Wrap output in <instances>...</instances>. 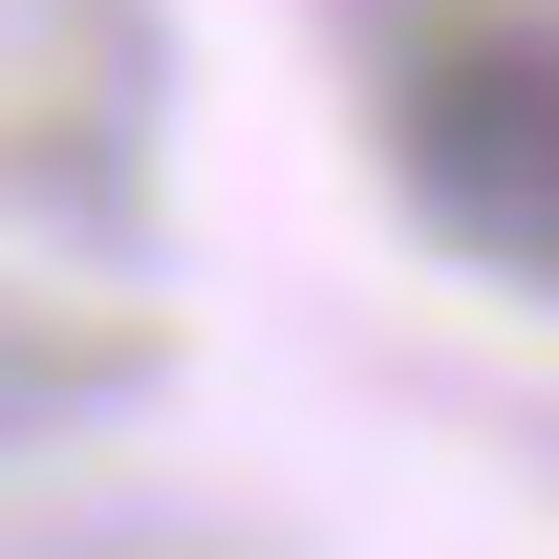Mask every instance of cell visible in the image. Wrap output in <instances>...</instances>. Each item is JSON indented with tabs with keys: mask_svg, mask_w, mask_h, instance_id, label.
I'll use <instances>...</instances> for the list:
<instances>
[{
	"mask_svg": "<svg viewBox=\"0 0 559 559\" xmlns=\"http://www.w3.org/2000/svg\"><path fill=\"white\" fill-rule=\"evenodd\" d=\"M409 173L474 237H559V44H516V22L495 44H430L409 66Z\"/></svg>",
	"mask_w": 559,
	"mask_h": 559,
	"instance_id": "6da1fadb",
	"label": "cell"
}]
</instances>
